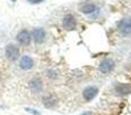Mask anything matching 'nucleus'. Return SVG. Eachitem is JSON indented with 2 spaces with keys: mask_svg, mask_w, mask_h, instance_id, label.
<instances>
[{
  "mask_svg": "<svg viewBox=\"0 0 131 115\" xmlns=\"http://www.w3.org/2000/svg\"><path fill=\"white\" fill-rule=\"evenodd\" d=\"M5 53H6V57L8 60L10 61H15L18 59V55H20V51H18V47L15 46L14 44H8L6 46V50H5Z\"/></svg>",
  "mask_w": 131,
  "mask_h": 115,
  "instance_id": "obj_1",
  "label": "nucleus"
},
{
  "mask_svg": "<svg viewBox=\"0 0 131 115\" xmlns=\"http://www.w3.org/2000/svg\"><path fill=\"white\" fill-rule=\"evenodd\" d=\"M62 25L66 30H75L77 27V22L76 18L74 17V15L71 14H67V15L63 17V22H62Z\"/></svg>",
  "mask_w": 131,
  "mask_h": 115,
  "instance_id": "obj_2",
  "label": "nucleus"
},
{
  "mask_svg": "<svg viewBox=\"0 0 131 115\" xmlns=\"http://www.w3.org/2000/svg\"><path fill=\"white\" fill-rule=\"evenodd\" d=\"M45 37H46V32L43 28H35L32 30V39L35 40V43L37 44H41L45 41Z\"/></svg>",
  "mask_w": 131,
  "mask_h": 115,
  "instance_id": "obj_3",
  "label": "nucleus"
},
{
  "mask_svg": "<svg viewBox=\"0 0 131 115\" xmlns=\"http://www.w3.org/2000/svg\"><path fill=\"white\" fill-rule=\"evenodd\" d=\"M114 67H115V62H114L112 59H105V60H102L99 65L100 71L104 72V74H108V72H111L112 70L114 69Z\"/></svg>",
  "mask_w": 131,
  "mask_h": 115,
  "instance_id": "obj_4",
  "label": "nucleus"
},
{
  "mask_svg": "<svg viewBox=\"0 0 131 115\" xmlns=\"http://www.w3.org/2000/svg\"><path fill=\"white\" fill-rule=\"evenodd\" d=\"M118 30L122 32L123 35L128 36V35H131V18L127 17L123 18L118 22Z\"/></svg>",
  "mask_w": 131,
  "mask_h": 115,
  "instance_id": "obj_5",
  "label": "nucleus"
},
{
  "mask_svg": "<svg viewBox=\"0 0 131 115\" xmlns=\"http://www.w3.org/2000/svg\"><path fill=\"white\" fill-rule=\"evenodd\" d=\"M17 41L23 46H28L30 43H31V35L28 30H22V31L18 32L17 35Z\"/></svg>",
  "mask_w": 131,
  "mask_h": 115,
  "instance_id": "obj_6",
  "label": "nucleus"
},
{
  "mask_svg": "<svg viewBox=\"0 0 131 115\" xmlns=\"http://www.w3.org/2000/svg\"><path fill=\"white\" fill-rule=\"evenodd\" d=\"M97 95H98V88H95V86H88L83 91V98L86 101L93 100L97 97Z\"/></svg>",
  "mask_w": 131,
  "mask_h": 115,
  "instance_id": "obj_7",
  "label": "nucleus"
},
{
  "mask_svg": "<svg viewBox=\"0 0 131 115\" xmlns=\"http://www.w3.org/2000/svg\"><path fill=\"white\" fill-rule=\"evenodd\" d=\"M20 67L24 70L31 69V68L34 67V60L30 57H28V55H24V57H22L20 60Z\"/></svg>",
  "mask_w": 131,
  "mask_h": 115,
  "instance_id": "obj_8",
  "label": "nucleus"
},
{
  "mask_svg": "<svg viewBox=\"0 0 131 115\" xmlns=\"http://www.w3.org/2000/svg\"><path fill=\"white\" fill-rule=\"evenodd\" d=\"M29 86H30V90L34 93H38V92H40L41 89H43V82L39 78H34L30 81Z\"/></svg>",
  "mask_w": 131,
  "mask_h": 115,
  "instance_id": "obj_9",
  "label": "nucleus"
},
{
  "mask_svg": "<svg viewBox=\"0 0 131 115\" xmlns=\"http://www.w3.org/2000/svg\"><path fill=\"white\" fill-rule=\"evenodd\" d=\"M115 90L121 96L129 95V93H131V85H129V84H117L115 86Z\"/></svg>",
  "mask_w": 131,
  "mask_h": 115,
  "instance_id": "obj_10",
  "label": "nucleus"
},
{
  "mask_svg": "<svg viewBox=\"0 0 131 115\" xmlns=\"http://www.w3.org/2000/svg\"><path fill=\"white\" fill-rule=\"evenodd\" d=\"M79 9H81V12L84 14H91V13H93V12H95L97 7H95V5L92 4V2H86V4L82 5V6L79 7Z\"/></svg>",
  "mask_w": 131,
  "mask_h": 115,
  "instance_id": "obj_11",
  "label": "nucleus"
},
{
  "mask_svg": "<svg viewBox=\"0 0 131 115\" xmlns=\"http://www.w3.org/2000/svg\"><path fill=\"white\" fill-rule=\"evenodd\" d=\"M55 104H57V98H55L53 95H51L50 93V95H47V96L44 97V105H45L46 107L50 108V107L54 106Z\"/></svg>",
  "mask_w": 131,
  "mask_h": 115,
  "instance_id": "obj_12",
  "label": "nucleus"
},
{
  "mask_svg": "<svg viewBox=\"0 0 131 115\" xmlns=\"http://www.w3.org/2000/svg\"><path fill=\"white\" fill-rule=\"evenodd\" d=\"M25 111L29 112V113H31V114H35V115H39V114H40L39 112H37L36 109H31V108H25Z\"/></svg>",
  "mask_w": 131,
  "mask_h": 115,
  "instance_id": "obj_13",
  "label": "nucleus"
},
{
  "mask_svg": "<svg viewBox=\"0 0 131 115\" xmlns=\"http://www.w3.org/2000/svg\"><path fill=\"white\" fill-rule=\"evenodd\" d=\"M43 0H30V2H34V4H37V2H40Z\"/></svg>",
  "mask_w": 131,
  "mask_h": 115,
  "instance_id": "obj_14",
  "label": "nucleus"
},
{
  "mask_svg": "<svg viewBox=\"0 0 131 115\" xmlns=\"http://www.w3.org/2000/svg\"><path fill=\"white\" fill-rule=\"evenodd\" d=\"M12 1H14V2H15V1H16V0H12Z\"/></svg>",
  "mask_w": 131,
  "mask_h": 115,
  "instance_id": "obj_15",
  "label": "nucleus"
},
{
  "mask_svg": "<svg viewBox=\"0 0 131 115\" xmlns=\"http://www.w3.org/2000/svg\"><path fill=\"white\" fill-rule=\"evenodd\" d=\"M0 78H1V76H0Z\"/></svg>",
  "mask_w": 131,
  "mask_h": 115,
  "instance_id": "obj_16",
  "label": "nucleus"
}]
</instances>
